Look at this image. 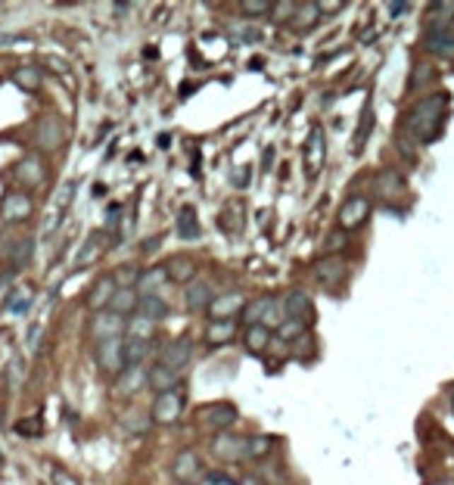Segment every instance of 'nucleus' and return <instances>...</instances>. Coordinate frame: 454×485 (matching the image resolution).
I'll return each mask as SVG.
<instances>
[{
    "label": "nucleus",
    "instance_id": "1",
    "mask_svg": "<svg viewBox=\"0 0 454 485\" xmlns=\"http://www.w3.org/2000/svg\"><path fill=\"white\" fill-rule=\"evenodd\" d=\"M448 103H451V97L445 90H439V93H429V97L417 100V103L411 106L408 131L420 140V144H433V140L439 137L442 124L448 119Z\"/></svg>",
    "mask_w": 454,
    "mask_h": 485
},
{
    "label": "nucleus",
    "instance_id": "45",
    "mask_svg": "<svg viewBox=\"0 0 454 485\" xmlns=\"http://www.w3.org/2000/svg\"><path fill=\"white\" fill-rule=\"evenodd\" d=\"M22 436H41V420H22V423H16Z\"/></svg>",
    "mask_w": 454,
    "mask_h": 485
},
{
    "label": "nucleus",
    "instance_id": "29",
    "mask_svg": "<svg viewBox=\"0 0 454 485\" xmlns=\"http://www.w3.org/2000/svg\"><path fill=\"white\" fill-rule=\"evenodd\" d=\"M373 124H377V115H373V106L367 103L364 112H361V122H358V131H355V144H351V153H361L367 146V140L373 134Z\"/></svg>",
    "mask_w": 454,
    "mask_h": 485
},
{
    "label": "nucleus",
    "instance_id": "8",
    "mask_svg": "<svg viewBox=\"0 0 454 485\" xmlns=\"http://www.w3.org/2000/svg\"><path fill=\"white\" fill-rule=\"evenodd\" d=\"M311 274H315V280L320 286H339V284H346V277H349V264L342 262L339 255L320 258V262H315Z\"/></svg>",
    "mask_w": 454,
    "mask_h": 485
},
{
    "label": "nucleus",
    "instance_id": "51",
    "mask_svg": "<svg viewBox=\"0 0 454 485\" xmlns=\"http://www.w3.org/2000/svg\"><path fill=\"white\" fill-rule=\"evenodd\" d=\"M16 41H22L19 35H0V47H6V44H16Z\"/></svg>",
    "mask_w": 454,
    "mask_h": 485
},
{
    "label": "nucleus",
    "instance_id": "6",
    "mask_svg": "<svg viewBox=\"0 0 454 485\" xmlns=\"http://www.w3.org/2000/svg\"><path fill=\"white\" fill-rule=\"evenodd\" d=\"M324 159H327V140H324V128L315 124L308 134V146H305V175L308 177H318L320 168H324Z\"/></svg>",
    "mask_w": 454,
    "mask_h": 485
},
{
    "label": "nucleus",
    "instance_id": "39",
    "mask_svg": "<svg viewBox=\"0 0 454 485\" xmlns=\"http://www.w3.org/2000/svg\"><path fill=\"white\" fill-rule=\"evenodd\" d=\"M268 305H271V296H264V299H258V302H252V305H246V308H243V320H246L249 327L262 324V317H264V311H268Z\"/></svg>",
    "mask_w": 454,
    "mask_h": 485
},
{
    "label": "nucleus",
    "instance_id": "26",
    "mask_svg": "<svg viewBox=\"0 0 454 485\" xmlns=\"http://www.w3.org/2000/svg\"><path fill=\"white\" fill-rule=\"evenodd\" d=\"M144 386H146V370H144V367H124V370L119 373V395L131 398L134 392H140Z\"/></svg>",
    "mask_w": 454,
    "mask_h": 485
},
{
    "label": "nucleus",
    "instance_id": "2",
    "mask_svg": "<svg viewBox=\"0 0 454 485\" xmlns=\"http://www.w3.org/2000/svg\"><path fill=\"white\" fill-rule=\"evenodd\" d=\"M190 355H193L190 336H175V339H168L165 346L159 349V364L175 373H184V367L190 364Z\"/></svg>",
    "mask_w": 454,
    "mask_h": 485
},
{
    "label": "nucleus",
    "instance_id": "37",
    "mask_svg": "<svg viewBox=\"0 0 454 485\" xmlns=\"http://www.w3.org/2000/svg\"><path fill=\"white\" fill-rule=\"evenodd\" d=\"M436 78H439V72H436L433 66H426V62H417L414 66V72H411V78H408V84H411V90H424L426 84H433Z\"/></svg>",
    "mask_w": 454,
    "mask_h": 485
},
{
    "label": "nucleus",
    "instance_id": "50",
    "mask_svg": "<svg viewBox=\"0 0 454 485\" xmlns=\"http://www.w3.org/2000/svg\"><path fill=\"white\" fill-rule=\"evenodd\" d=\"M37 336H41V327H31V333H28V346L31 349H37Z\"/></svg>",
    "mask_w": 454,
    "mask_h": 485
},
{
    "label": "nucleus",
    "instance_id": "10",
    "mask_svg": "<svg viewBox=\"0 0 454 485\" xmlns=\"http://www.w3.org/2000/svg\"><path fill=\"white\" fill-rule=\"evenodd\" d=\"M233 420H237V408L231 402H215L199 411V423L206 429H227L233 426Z\"/></svg>",
    "mask_w": 454,
    "mask_h": 485
},
{
    "label": "nucleus",
    "instance_id": "30",
    "mask_svg": "<svg viewBox=\"0 0 454 485\" xmlns=\"http://www.w3.org/2000/svg\"><path fill=\"white\" fill-rule=\"evenodd\" d=\"M134 315L140 317H146V320H162V317H168V302L165 299H159V296H144V299L137 302V311Z\"/></svg>",
    "mask_w": 454,
    "mask_h": 485
},
{
    "label": "nucleus",
    "instance_id": "27",
    "mask_svg": "<svg viewBox=\"0 0 454 485\" xmlns=\"http://www.w3.org/2000/svg\"><path fill=\"white\" fill-rule=\"evenodd\" d=\"M320 13H318V4H296V13L293 19H289V25H293L299 35H305V31H311L318 25Z\"/></svg>",
    "mask_w": 454,
    "mask_h": 485
},
{
    "label": "nucleus",
    "instance_id": "18",
    "mask_svg": "<svg viewBox=\"0 0 454 485\" xmlns=\"http://www.w3.org/2000/svg\"><path fill=\"white\" fill-rule=\"evenodd\" d=\"M184 296H187V311H209V305L215 299L212 286H209L206 280H193V284L184 289Z\"/></svg>",
    "mask_w": 454,
    "mask_h": 485
},
{
    "label": "nucleus",
    "instance_id": "23",
    "mask_svg": "<svg viewBox=\"0 0 454 485\" xmlns=\"http://www.w3.org/2000/svg\"><path fill=\"white\" fill-rule=\"evenodd\" d=\"M19 181L22 187H37L47 177V168H44V162H41V156H25V159L19 162Z\"/></svg>",
    "mask_w": 454,
    "mask_h": 485
},
{
    "label": "nucleus",
    "instance_id": "43",
    "mask_svg": "<svg viewBox=\"0 0 454 485\" xmlns=\"http://www.w3.org/2000/svg\"><path fill=\"white\" fill-rule=\"evenodd\" d=\"M31 305V289H25V293H16V299L10 302V311L13 315H25Z\"/></svg>",
    "mask_w": 454,
    "mask_h": 485
},
{
    "label": "nucleus",
    "instance_id": "3",
    "mask_svg": "<svg viewBox=\"0 0 454 485\" xmlns=\"http://www.w3.org/2000/svg\"><path fill=\"white\" fill-rule=\"evenodd\" d=\"M97 364L103 373H122L124 370V339L122 336L97 339Z\"/></svg>",
    "mask_w": 454,
    "mask_h": 485
},
{
    "label": "nucleus",
    "instance_id": "21",
    "mask_svg": "<svg viewBox=\"0 0 454 485\" xmlns=\"http://www.w3.org/2000/svg\"><path fill=\"white\" fill-rule=\"evenodd\" d=\"M215 455L227 460V464H233V460H243L246 457V439H240V436H218L215 439Z\"/></svg>",
    "mask_w": 454,
    "mask_h": 485
},
{
    "label": "nucleus",
    "instance_id": "55",
    "mask_svg": "<svg viewBox=\"0 0 454 485\" xmlns=\"http://www.w3.org/2000/svg\"><path fill=\"white\" fill-rule=\"evenodd\" d=\"M451 408H454V392H451Z\"/></svg>",
    "mask_w": 454,
    "mask_h": 485
},
{
    "label": "nucleus",
    "instance_id": "53",
    "mask_svg": "<svg viewBox=\"0 0 454 485\" xmlns=\"http://www.w3.org/2000/svg\"><path fill=\"white\" fill-rule=\"evenodd\" d=\"M271 159H274V150H268V153H264V171L271 168Z\"/></svg>",
    "mask_w": 454,
    "mask_h": 485
},
{
    "label": "nucleus",
    "instance_id": "38",
    "mask_svg": "<svg viewBox=\"0 0 454 485\" xmlns=\"http://www.w3.org/2000/svg\"><path fill=\"white\" fill-rule=\"evenodd\" d=\"M122 426L128 429V433H134V436H144L146 429H150V417L140 414V411H128V414H122Z\"/></svg>",
    "mask_w": 454,
    "mask_h": 485
},
{
    "label": "nucleus",
    "instance_id": "15",
    "mask_svg": "<svg viewBox=\"0 0 454 485\" xmlns=\"http://www.w3.org/2000/svg\"><path fill=\"white\" fill-rule=\"evenodd\" d=\"M426 50L436 53V57H445V59H454V25L451 28H426Z\"/></svg>",
    "mask_w": 454,
    "mask_h": 485
},
{
    "label": "nucleus",
    "instance_id": "47",
    "mask_svg": "<svg viewBox=\"0 0 454 485\" xmlns=\"http://www.w3.org/2000/svg\"><path fill=\"white\" fill-rule=\"evenodd\" d=\"M206 479H209V485H233V482L227 479V476H221V473H209Z\"/></svg>",
    "mask_w": 454,
    "mask_h": 485
},
{
    "label": "nucleus",
    "instance_id": "48",
    "mask_svg": "<svg viewBox=\"0 0 454 485\" xmlns=\"http://www.w3.org/2000/svg\"><path fill=\"white\" fill-rule=\"evenodd\" d=\"M408 10H411V4H389V13H392L395 19H398L402 13H408Z\"/></svg>",
    "mask_w": 454,
    "mask_h": 485
},
{
    "label": "nucleus",
    "instance_id": "22",
    "mask_svg": "<svg viewBox=\"0 0 454 485\" xmlns=\"http://www.w3.org/2000/svg\"><path fill=\"white\" fill-rule=\"evenodd\" d=\"M162 268H165L168 280H175V284H193V277H197V262L184 255L168 258V264H162Z\"/></svg>",
    "mask_w": 454,
    "mask_h": 485
},
{
    "label": "nucleus",
    "instance_id": "35",
    "mask_svg": "<svg viewBox=\"0 0 454 485\" xmlns=\"http://www.w3.org/2000/svg\"><path fill=\"white\" fill-rule=\"evenodd\" d=\"M13 81L19 84L22 90H28V93L37 90V88H41V69H37V66H19L13 72Z\"/></svg>",
    "mask_w": 454,
    "mask_h": 485
},
{
    "label": "nucleus",
    "instance_id": "19",
    "mask_svg": "<svg viewBox=\"0 0 454 485\" xmlns=\"http://www.w3.org/2000/svg\"><path fill=\"white\" fill-rule=\"evenodd\" d=\"M177 382H181V373L168 370V367L162 364H153L150 370H146V386L156 389V392H171V389H177Z\"/></svg>",
    "mask_w": 454,
    "mask_h": 485
},
{
    "label": "nucleus",
    "instance_id": "34",
    "mask_svg": "<svg viewBox=\"0 0 454 485\" xmlns=\"http://www.w3.org/2000/svg\"><path fill=\"white\" fill-rule=\"evenodd\" d=\"M146 355H150V342L131 339V336L124 339V367H140Z\"/></svg>",
    "mask_w": 454,
    "mask_h": 485
},
{
    "label": "nucleus",
    "instance_id": "36",
    "mask_svg": "<svg viewBox=\"0 0 454 485\" xmlns=\"http://www.w3.org/2000/svg\"><path fill=\"white\" fill-rule=\"evenodd\" d=\"M128 336L131 339H144V342H150L153 339V333H156V324L153 320H146V317H140V315H134V317H128Z\"/></svg>",
    "mask_w": 454,
    "mask_h": 485
},
{
    "label": "nucleus",
    "instance_id": "17",
    "mask_svg": "<svg viewBox=\"0 0 454 485\" xmlns=\"http://www.w3.org/2000/svg\"><path fill=\"white\" fill-rule=\"evenodd\" d=\"M377 184H380V197L383 199H398V197L408 193V181H404V175L402 171H395V168L383 171V175L377 177Z\"/></svg>",
    "mask_w": 454,
    "mask_h": 485
},
{
    "label": "nucleus",
    "instance_id": "12",
    "mask_svg": "<svg viewBox=\"0 0 454 485\" xmlns=\"http://www.w3.org/2000/svg\"><path fill=\"white\" fill-rule=\"evenodd\" d=\"M243 308H246L243 293H221L212 299V305H209V317L212 320H233V315H240Z\"/></svg>",
    "mask_w": 454,
    "mask_h": 485
},
{
    "label": "nucleus",
    "instance_id": "32",
    "mask_svg": "<svg viewBox=\"0 0 454 485\" xmlns=\"http://www.w3.org/2000/svg\"><path fill=\"white\" fill-rule=\"evenodd\" d=\"M31 258H35V240L31 237L13 240V246H10V264L13 268H25V264H31Z\"/></svg>",
    "mask_w": 454,
    "mask_h": 485
},
{
    "label": "nucleus",
    "instance_id": "52",
    "mask_svg": "<svg viewBox=\"0 0 454 485\" xmlns=\"http://www.w3.org/2000/svg\"><path fill=\"white\" fill-rule=\"evenodd\" d=\"M159 242H162V237H153L150 242H144V252H153V249L159 246Z\"/></svg>",
    "mask_w": 454,
    "mask_h": 485
},
{
    "label": "nucleus",
    "instance_id": "11",
    "mask_svg": "<svg viewBox=\"0 0 454 485\" xmlns=\"http://www.w3.org/2000/svg\"><path fill=\"white\" fill-rule=\"evenodd\" d=\"M171 473H175V479H181L187 485H193L197 479H202V460L197 451H181V455L175 457V464H171Z\"/></svg>",
    "mask_w": 454,
    "mask_h": 485
},
{
    "label": "nucleus",
    "instance_id": "25",
    "mask_svg": "<svg viewBox=\"0 0 454 485\" xmlns=\"http://www.w3.org/2000/svg\"><path fill=\"white\" fill-rule=\"evenodd\" d=\"M233 336H237V320H209V327H206L209 346H227Z\"/></svg>",
    "mask_w": 454,
    "mask_h": 485
},
{
    "label": "nucleus",
    "instance_id": "40",
    "mask_svg": "<svg viewBox=\"0 0 454 485\" xmlns=\"http://www.w3.org/2000/svg\"><path fill=\"white\" fill-rule=\"evenodd\" d=\"M271 436H252V439H246V457H264L271 451Z\"/></svg>",
    "mask_w": 454,
    "mask_h": 485
},
{
    "label": "nucleus",
    "instance_id": "44",
    "mask_svg": "<svg viewBox=\"0 0 454 485\" xmlns=\"http://www.w3.org/2000/svg\"><path fill=\"white\" fill-rule=\"evenodd\" d=\"M50 482L53 485H81L69 470H62V467H53V470H50Z\"/></svg>",
    "mask_w": 454,
    "mask_h": 485
},
{
    "label": "nucleus",
    "instance_id": "4",
    "mask_svg": "<svg viewBox=\"0 0 454 485\" xmlns=\"http://www.w3.org/2000/svg\"><path fill=\"white\" fill-rule=\"evenodd\" d=\"M284 315L289 320H299V324L308 327L315 320V302H311V296L305 289H289L284 296Z\"/></svg>",
    "mask_w": 454,
    "mask_h": 485
},
{
    "label": "nucleus",
    "instance_id": "16",
    "mask_svg": "<svg viewBox=\"0 0 454 485\" xmlns=\"http://www.w3.org/2000/svg\"><path fill=\"white\" fill-rule=\"evenodd\" d=\"M115 280H112V274H106V277H100L97 284L91 286V293H88V305L93 311H106L109 308V302H112V296H115Z\"/></svg>",
    "mask_w": 454,
    "mask_h": 485
},
{
    "label": "nucleus",
    "instance_id": "24",
    "mask_svg": "<svg viewBox=\"0 0 454 485\" xmlns=\"http://www.w3.org/2000/svg\"><path fill=\"white\" fill-rule=\"evenodd\" d=\"M177 237L187 240V242H197L202 237L199 218H197V209L193 206H184L181 212H177Z\"/></svg>",
    "mask_w": 454,
    "mask_h": 485
},
{
    "label": "nucleus",
    "instance_id": "42",
    "mask_svg": "<svg viewBox=\"0 0 454 485\" xmlns=\"http://www.w3.org/2000/svg\"><path fill=\"white\" fill-rule=\"evenodd\" d=\"M271 6L274 4H268V0H246V4H243V13L246 16H268Z\"/></svg>",
    "mask_w": 454,
    "mask_h": 485
},
{
    "label": "nucleus",
    "instance_id": "56",
    "mask_svg": "<svg viewBox=\"0 0 454 485\" xmlns=\"http://www.w3.org/2000/svg\"><path fill=\"white\" fill-rule=\"evenodd\" d=\"M0 233H4V221H0Z\"/></svg>",
    "mask_w": 454,
    "mask_h": 485
},
{
    "label": "nucleus",
    "instance_id": "41",
    "mask_svg": "<svg viewBox=\"0 0 454 485\" xmlns=\"http://www.w3.org/2000/svg\"><path fill=\"white\" fill-rule=\"evenodd\" d=\"M305 330H308V327L305 324H299V320H284V324L277 327V333H280V339H286V342H296L299 339V336H305Z\"/></svg>",
    "mask_w": 454,
    "mask_h": 485
},
{
    "label": "nucleus",
    "instance_id": "20",
    "mask_svg": "<svg viewBox=\"0 0 454 485\" xmlns=\"http://www.w3.org/2000/svg\"><path fill=\"white\" fill-rule=\"evenodd\" d=\"M168 280V274L162 264H156V268H146V271H140V277H137V296L144 299V296H159V289L162 284Z\"/></svg>",
    "mask_w": 454,
    "mask_h": 485
},
{
    "label": "nucleus",
    "instance_id": "28",
    "mask_svg": "<svg viewBox=\"0 0 454 485\" xmlns=\"http://www.w3.org/2000/svg\"><path fill=\"white\" fill-rule=\"evenodd\" d=\"M246 351L249 355H264L271 346V330L268 327H262V324H255V327H246Z\"/></svg>",
    "mask_w": 454,
    "mask_h": 485
},
{
    "label": "nucleus",
    "instance_id": "7",
    "mask_svg": "<svg viewBox=\"0 0 454 485\" xmlns=\"http://www.w3.org/2000/svg\"><path fill=\"white\" fill-rule=\"evenodd\" d=\"M367 218H371V202H367V197H349L342 202L336 221H339L342 230H355V228H361Z\"/></svg>",
    "mask_w": 454,
    "mask_h": 485
},
{
    "label": "nucleus",
    "instance_id": "49",
    "mask_svg": "<svg viewBox=\"0 0 454 485\" xmlns=\"http://www.w3.org/2000/svg\"><path fill=\"white\" fill-rule=\"evenodd\" d=\"M342 242H346V237H342V233H333V237L327 240V249H339Z\"/></svg>",
    "mask_w": 454,
    "mask_h": 485
},
{
    "label": "nucleus",
    "instance_id": "46",
    "mask_svg": "<svg viewBox=\"0 0 454 485\" xmlns=\"http://www.w3.org/2000/svg\"><path fill=\"white\" fill-rule=\"evenodd\" d=\"M342 10V0H324L318 4V13H339Z\"/></svg>",
    "mask_w": 454,
    "mask_h": 485
},
{
    "label": "nucleus",
    "instance_id": "13",
    "mask_svg": "<svg viewBox=\"0 0 454 485\" xmlns=\"http://www.w3.org/2000/svg\"><path fill=\"white\" fill-rule=\"evenodd\" d=\"M124 327H128V317L115 315V311H97L93 315V336L97 339H109V336H122Z\"/></svg>",
    "mask_w": 454,
    "mask_h": 485
},
{
    "label": "nucleus",
    "instance_id": "5",
    "mask_svg": "<svg viewBox=\"0 0 454 485\" xmlns=\"http://www.w3.org/2000/svg\"><path fill=\"white\" fill-rule=\"evenodd\" d=\"M181 411H184V398H181V389H171V392H162V395H156V402H153V420L156 423H162V426H168V423H175L177 417H181Z\"/></svg>",
    "mask_w": 454,
    "mask_h": 485
},
{
    "label": "nucleus",
    "instance_id": "33",
    "mask_svg": "<svg viewBox=\"0 0 454 485\" xmlns=\"http://www.w3.org/2000/svg\"><path fill=\"white\" fill-rule=\"evenodd\" d=\"M100 252H103V233H91L88 240H84L81 252H78V268H88V264H93L100 258Z\"/></svg>",
    "mask_w": 454,
    "mask_h": 485
},
{
    "label": "nucleus",
    "instance_id": "54",
    "mask_svg": "<svg viewBox=\"0 0 454 485\" xmlns=\"http://www.w3.org/2000/svg\"><path fill=\"white\" fill-rule=\"evenodd\" d=\"M0 464H4V451H0Z\"/></svg>",
    "mask_w": 454,
    "mask_h": 485
},
{
    "label": "nucleus",
    "instance_id": "31",
    "mask_svg": "<svg viewBox=\"0 0 454 485\" xmlns=\"http://www.w3.org/2000/svg\"><path fill=\"white\" fill-rule=\"evenodd\" d=\"M137 302H140V296H137V289H115V296H112V302H109V311H115V315H134L137 311Z\"/></svg>",
    "mask_w": 454,
    "mask_h": 485
},
{
    "label": "nucleus",
    "instance_id": "9",
    "mask_svg": "<svg viewBox=\"0 0 454 485\" xmlns=\"http://www.w3.org/2000/svg\"><path fill=\"white\" fill-rule=\"evenodd\" d=\"M31 199H28V193H22V190H10L4 199H0V221H25V218H31Z\"/></svg>",
    "mask_w": 454,
    "mask_h": 485
},
{
    "label": "nucleus",
    "instance_id": "14",
    "mask_svg": "<svg viewBox=\"0 0 454 485\" xmlns=\"http://www.w3.org/2000/svg\"><path fill=\"white\" fill-rule=\"evenodd\" d=\"M62 137H66V131H62V124L57 115H47V119H41V124H37V146L41 150H59L62 146Z\"/></svg>",
    "mask_w": 454,
    "mask_h": 485
}]
</instances>
